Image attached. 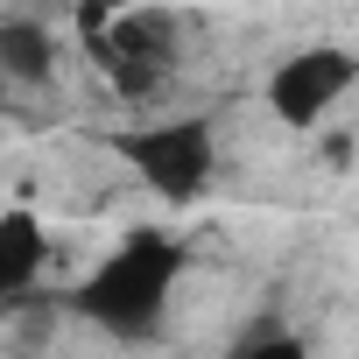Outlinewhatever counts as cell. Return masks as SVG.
Here are the masks:
<instances>
[{
	"instance_id": "obj_1",
	"label": "cell",
	"mask_w": 359,
	"mask_h": 359,
	"mask_svg": "<svg viewBox=\"0 0 359 359\" xmlns=\"http://www.w3.org/2000/svg\"><path fill=\"white\" fill-rule=\"evenodd\" d=\"M176 268H184L176 240L141 226V233H127V240L92 268V282L78 289V310H85L92 324L120 331V338H148V331H155V317H162V303H169Z\"/></svg>"
},
{
	"instance_id": "obj_2",
	"label": "cell",
	"mask_w": 359,
	"mask_h": 359,
	"mask_svg": "<svg viewBox=\"0 0 359 359\" xmlns=\"http://www.w3.org/2000/svg\"><path fill=\"white\" fill-rule=\"evenodd\" d=\"M127 162L148 176V191L176 198V205H191L205 184H212V127L205 120H169V127H148V134H127Z\"/></svg>"
},
{
	"instance_id": "obj_3",
	"label": "cell",
	"mask_w": 359,
	"mask_h": 359,
	"mask_svg": "<svg viewBox=\"0 0 359 359\" xmlns=\"http://www.w3.org/2000/svg\"><path fill=\"white\" fill-rule=\"evenodd\" d=\"M352 78H359L352 50H338V43H310V50H296V57L268 78V106H275L282 127H317V120L352 92Z\"/></svg>"
},
{
	"instance_id": "obj_4",
	"label": "cell",
	"mask_w": 359,
	"mask_h": 359,
	"mask_svg": "<svg viewBox=\"0 0 359 359\" xmlns=\"http://www.w3.org/2000/svg\"><path fill=\"white\" fill-rule=\"evenodd\" d=\"M43 219L36 212H0V296H22L36 275H43Z\"/></svg>"
},
{
	"instance_id": "obj_5",
	"label": "cell",
	"mask_w": 359,
	"mask_h": 359,
	"mask_svg": "<svg viewBox=\"0 0 359 359\" xmlns=\"http://www.w3.org/2000/svg\"><path fill=\"white\" fill-rule=\"evenodd\" d=\"M50 36L43 22H0V78H22V85H43L50 78Z\"/></svg>"
},
{
	"instance_id": "obj_6",
	"label": "cell",
	"mask_w": 359,
	"mask_h": 359,
	"mask_svg": "<svg viewBox=\"0 0 359 359\" xmlns=\"http://www.w3.org/2000/svg\"><path fill=\"white\" fill-rule=\"evenodd\" d=\"M233 352H240V359H268V352H275V359H289V352H296V338H289L282 324H254V331H240V345H233Z\"/></svg>"
},
{
	"instance_id": "obj_7",
	"label": "cell",
	"mask_w": 359,
	"mask_h": 359,
	"mask_svg": "<svg viewBox=\"0 0 359 359\" xmlns=\"http://www.w3.org/2000/svg\"><path fill=\"white\" fill-rule=\"evenodd\" d=\"M99 8H148V0H99Z\"/></svg>"
},
{
	"instance_id": "obj_8",
	"label": "cell",
	"mask_w": 359,
	"mask_h": 359,
	"mask_svg": "<svg viewBox=\"0 0 359 359\" xmlns=\"http://www.w3.org/2000/svg\"><path fill=\"white\" fill-rule=\"evenodd\" d=\"M0 120H8V78H0Z\"/></svg>"
},
{
	"instance_id": "obj_9",
	"label": "cell",
	"mask_w": 359,
	"mask_h": 359,
	"mask_svg": "<svg viewBox=\"0 0 359 359\" xmlns=\"http://www.w3.org/2000/svg\"><path fill=\"white\" fill-rule=\"evenodd\" d=\"M8 303H15V296H0V317H8Z\"/></svg>"
}]
</instances>
